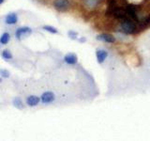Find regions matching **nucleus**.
Instances as JSON below:
<instances>
[{
    "instance_id": "nucleus-1",
    "label": "nucleus",
    "mask_w": 150,
    "mask_h": 141,
    "mask_svg": "<svg viewBox=\"0 0 150 141\" xmlns=\"http://www.w3.org/2000/svg\"><path fill=\"white\" fill-rule=\"evenodd\" d=\"M137 23L134 22L132 19L126 18L120 20V31L126 35H131L137 32Z\"/></svg>"
},
{
    "instance_id": "nucleus-2",
    "label": "nucleus",
    "mask_w": 150,
    "mask_h": 141,
    "mask_svg": "<svg viewBox=\"0 0 150 141\" xmlns=\"http://www.w3.org/2000/svg\"><path fill=\"white\" fill-rule=\"evenodd\" d=\"M25 103L27 107L29 108H35L39 106L40 103V96L36 95V94H29L25 98Z\"/></svg>"
},
{
    "instance_id": "nucleus-3",
    "label": "nucleus",
    "mask_w": 150,
    "mask_h": 141,
    "mask_svg": "<svg viewBox=\"0 0 150 141\" xmlns=\"http://www.w3.org/2000/svg\"><path fill=\"white\" fill-rule=\"evenodd\" d=\"M53 7L57 11L65 12V11H69V8H70L69 0H54Z\"/></svg>"
},
{
    "instance_id": "nucleus-4",
    "label": "nucleus",
    "mask_w": 150,
    "mask_h": 141,
    "mask_svg": "<svg viewBox=\"0 0 150 141\" xmlns=\"http://www.w3.org/2000/svg\"><path fill=\"white\" fill-rule=\"evenodd\" d=\"M32 33V29L28 26H22L17 28L15 31V37L17 40H22L23 38H25L28 35H30Z\"/></svg>"
},
{
    "instance_id": "nucleus-5",
    "label": "nucleus",
    "mask_w": 150,
    "mask_h": 141,
    "mask_svg": "<svg viewBox=\"0 0 150 141\" xmlns=\"http://www.w3.org/2000/svg\"><path fill=\"white\" fill-rule=\"evenodd\" d=\"M5 24L8 26H13V25H16L18 23V15L17 13L15 12H11L7 14L6 16H5Z\"/></svg>"
},
{
    "instance_id": "nucleus-6",
    "label": "nucleus",
    "mask_w": 150,
    "mask_h": 141,
    "mask_svg": "<svg viewBox=\"0 0 150 141\" xmlns=\"http://www.w3.org/2000/svg\"><path fill=\"white\" fill-rule=\"evenodd\" d=\"M97 40L106 42V43H112V42L115 41V38L112 35L109 34V33H102V34L97 36Z\"/></svg>"
},
{
    "instance_id": "nucleus-7",
    "label": "nucleus",
    "mask_w": 150,
    "mask_h": 141,
    "mask_svg": "<svg viewBox=\"0 0 150 141\" xmlns=\"http://www.w3.org/2000/svg\"><path fill=\"white\" fill-rule=\"evenodd\" d=\"M12 105L18 110H25V107H27L25 101H23L21 97H14L12 100Z\"/></svg>"
},
{
    "instance_id": "nucleus-8",
    "label": "nucleus",
    "mask_w": 150,
    "mask_h": 141,
    "mask_svg": "<svg viewBox=\"0 0 150 141\" xmlns=\"http://www.w3.org/2000/svg\"><path fill=\"white\" fill-rule=\"evenodd\" d=\"M83 7L87 9H96L98 4L100 3L101 0H82Z\"/></svg>"
},
{
    "instance_id": "nucleus-9",
    "label": "nucleus",
    "mask_w": 150,
    "mask_h": 141,
    "mask_svg": "<svg viewBox=\"0 0 150 141\" xmlns=\"http://www.w3.org/2000/svg\"><path fill=\"white\" fill-rule=\"evenodd\" d=\"M64 61L69 65H75L78 62V56L74 53H69L64 56Z\"/></svg>"
},
{
    "instance_id": "nucleus-10",
    "label": "nucleus",
    "mask_w": 150,
    "mask_h": 141,
    "mask_svg": "<svg viewBox=\"0 0 150 141\" xmlns=\"http://www.w3.org/2000/svg\"><path fill=\"white\" fill-rule=\"evenodd\" d=\"M108 56V53L107 51L102 50V49H98L96 51V58H97V61L98 64H102L105 61V59Z\"/></svg>"
},
{
    "instance_id": "nucleus-11",
    "label": "nucleus",
    "mask_w": 150,
    "mask_h": 141,
    "mask_svg": "<svg viewBox=\"0 0 150 141\" xmlns=\"http://www.w3.org/2000/svg\"><path fill=\"white\" fill-rule=\"evenodd\" d=\"M9 41H11V34H9L8 32H5L1 35L0 37V44L2 45H6L8 44Z\"/></svg>"
},
{
    "instance_id": "nucleus-12",
    "label": "nucleus",
    "mask_w": 150,
    "mask_h": 141,
    "mask_svg": "<svg viewBox=\"0 0 150 141\" xmlns=\"http://www.w3.org/2000/svg\"><path fill=\"white\" fill-rule=\"evenodd\" d=\"M1 56H2V58H3L5 60H7V61L11 60V59L13 58V56H12V54H11V52L9 51V50H8V49H5V50L2 51Z\"/></svg>"
},
{
    "instance_id": "nucleus-13",
    "label": "nucleus",
    "mask_w": 150,
    "mask_h": 141,
    "mask_svg": "<svg viewBox=\"0 0 150 141\" xmlns=\"http://www.w3.org/2000/svg\"><path fill=\"white\" fill-rule=\"evenodd\" d=\"M42 28H43L44 30L52 33V34H57V33H58L57 28H55V27L52 26H42Z\"/></svg>"
},
{
    "instance_id": "nucleus-14",
    "label": "nucleus",
    "mask_w": 150,
    "mask_h": 141,
    "mask_svg": "<svg viewBox=\"0 0 150 141\" xmlns=\"http://www.w3.org/2000/svg\"><path fill=\"white\" fill-rule=\"evenodd\" d=\"M9 75H11V73H9V72L8 70L6 69H1L0 70V76L3 77V78H8Z\"/></svg>"
},
{
    "instance_id": "nucleus-15",
    "label": "nucleus",
    "mask_w": 150,
    "mask_h": 141,
    "mask_svg": "<svg viewBox=\"0 0 150 141\" xmlns=\"http://www.w3.org/2000/svg\"><path fill=\"white\" fill-rule=\"evenodd\" d=\"M68 35L71 40H77L78 39V33L73 31V30H69L68 32Z\"/></svg>"
},
{
    "instance_id": "nucleus-16",
    "label": "nucleus",
    "mask_w": 150,
    "mask_h": 141,
    "mask_svg": "<svg viewBox=\"0 0 150 141\" xmlns=\"http://www.w3.org/2000/svg\"><path fill=\"white\" fill-rule=\"evenodd\" d=\"M4 1H5V0H0V5H1Z\"/></svg>"
}]
</instances>
